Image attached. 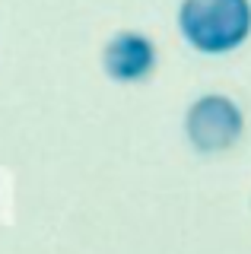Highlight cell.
I'll return each instance as SVG.
<instances>
[{
	"label": "cell",
	"instance_id": "obj_1",
	"mask_svg": "<svg viewBox=\"0 0 251 254\" xmlns=\"http://www.w3.org/2000/svg\"><path fill=\"white\" fill-rule=\"evenodd\" d=\"M178 32L200 54H229L251 35V0H182Z\"/></svg>",
	"mask_w": 251,
	"mask_h": 254
},
{
	"label": "cell",
	"instance_id": "obj_2",
	"mask_svg": "<svg viewBox=\"0 0 251 254\" xmlns=\"http://www.w3.org/2000/svg\"><path fill=\"white\" fill-rule=\"evenodd\" d=\"M245 133V111L226 92H203L185 111V137L197 153H226Z\"/></svg>",
	"mask_w": 251,
	"mask_h": 254
},
{
	"label": "cell",
	"instance_id": "obj_3",
	"mask_svg": "<svg viewBox=\"0 0 251 254\" xmlns=\"http://www.w3.org/2000/svg\"><path fill=\"white\" fill-rule=\"evenodd\" d=\"M102 70L115 83H143L156 70V45L137 29H121L102 48Z\"/></svg>",
	"mask_w": 251,
	"mask_h": 254
}]
</instances>
